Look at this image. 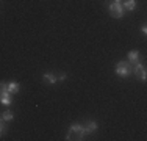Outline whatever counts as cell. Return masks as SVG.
Wrapping results in <instances>:
<instances>
[{
    "label": "cell",
    "instance_id": "cell-1",
    "mask_svg": "<svg viewBox=\"0 0 147 141\" xmlns=\"http://www.w3.org/2000/svg\"><path fill=\"white\" fill-rule=\"evenodd\" d=\"M85 129H83L80 124H72L71 129H69L67 135H66V140H83L85 138Z\"/></svg>",
    "mask_w": 147,
    "mask_h": 141
},
{
    "label": "cell",
    "instance_id": "cell-3",
    "mask_svg": "<svg viewBox=\"0 0 147 141\" xmlns=\"http://www.w3.org/2000/svg\"><path fill=\"white\" fill-rule=\"evenodd\" d=\"M116 74L121 75V77H128L130 75V66H128V63L119 61L116 64Z\"/></svg>",
    "mask_w": 147,
    "mask_h": 141
},
{
    "label": "cell",
    "instance_id": "cell-16",
    "mask_svg": "<svg viewBox=\"0 0 147 141\" xmlns=\"http://www.w3.org/2000/svg\"><path fill=\"white\" fill-rule=\"evenodd\" d=\"M141 30H142V33H144V35L147 33V27H146V24H144V25H142V28H141Z\"/></svg>",
    "mask_w": 147,
    "mask_h": 141
},
{
    "label": "cell",
    "instance_id": "cell-6",
    "mask_svg": "<svg viewBox=\"0 0 147 141\" xmlns=\"http://www.w3.org/2000/svg\"><path fill=\"white\" fill-rule=\"evenodd\" d=\"M83 129H85V133H91V132H94V130H97V122L89 121V122H86V125L83 127Z\"/></svg>",
    "mask_w": 147,
    "mask_h": 141
},
{
    "label": "cell",
    "instance_id": "cell-12",
    "mask_svg": "<svg viewBox=\"0 0 147 141\" xmlns=\"http://www.w3.org/2000/svg\"><path fill=\"white\" fill-rule=\"evenodd\" d=\"M138 77H139L141 80H146V77H147V72H146V69H142L141 72L138 74Z\"/></svg>",
    "mask_w": 147,
    "mask_h": 141
},
{
    "label": "cell",
    "instance_id": "cell-5",
    "mask_svg": "<svg viewBox=\"0 0 147 141\" xmlns=\"http://www.w3.org/2000/svg\"><path fill=\"white\" fill-rule=\"evenodd\" d=\"M42 79H44L45 83H50V85H53L55 82H57V75H55V74H52V72H45L44 75H42Z\"/></svg>",
    "mask_w": 147,
    "mask_h": 141
},
{
    "label": "cell",
    "instance_id": "cell-8",
    "mask_svg": "<svg viewBox=\"0 0 147 141\" xmlns=\"http://www.w3.org/2000/svg\"><path fill=\"white\" fill-rule=\"evenodd\" d=\"M124 9H128V11H133L136 8V0H125L124 5H122Z\"/></svg>",
    "mask_w": 147,
    "mask_h": 141
},
{
    "label": "cell",
    "instance_id": "cell-9",
    "mask_svg": "<svg viewBox=\"0 0 147 141\" xmlns=\"http://www.w3.org/2000/svg\"><path fill=\"white\" fill-rule=\"evenodd\" d=\"M2 118H3V121L9 122V121H13V118H14V115H13L11 111H3V113H2Z\"/></svg>",
    "mask_w": 147,
    "mask_h": 141
},
{
    "label": "cell",
    "instance_id": "cell-13",
    "mask_svg": "<svg viewBox=\"0 0 147 141\" xmlns=\"http://www.w3.org/2000/svg\"><path fill=\"white\" fill-rule=\"evenodd\" d=\"M66 77H67V75H66L64 72H59L57 75V80H66Z\"/></svg>",
    "mask_w": 147,
    "mask_h": 141
},
{
    "label": "cell",
    "instance_id": "cell-11",
    "mask_svg": "<svg viewBox=\"0 0 147 141\" xmlns=\"http://www.w3.org/2000/svg\"><path fill=\"white\" fill-rule=\"evenodd\" d=\"M142 69H144V66H142L141 63H136V64H135V69H133V70H135V74H136V75H138V74L141 72Z\"/></svg>",
    "mask_w": 147,
    "mask_h": 141
},
{
    "label": "cell",
    "instance_id": "cell-18",
    "mask_svg": "<svg viewBox=\"0 0 147 141\" xmlns=\"http://www.w3.org/2000/svg\"><path fill=\"white\" fill-rule=\"evenodd\" d=\"M114 2H117V3H121V0H114Z\"/></svg>",
    "mask_w": 147,
    "mask_h": 141
},
{
    "label": "cell",
    "instance_id": "cell-15",
    "mask_svg": "<svg viewBox=\"0 0 147 141\" xmlns=\"http://www.w3.org/2000/svg\"><path fill=\"white\" fill-rule=\"evenodd\" d=\"M3 132H5V125H3V124H0V138H2Z\"/></svg>",
    "mask_w": 147,
    "mask_h": 141
},
{
    "label": "cell",
    "instance_id": "cell-14",
    "mask_svg": "<svg viewBox=\"0 0 147 141\" xmlns=\"http://www.w3.org/2000/svg\"><path fill=\"white\" fill-rule=\"evenodd\" d=\"M5 91H6V83L0 82V94H2V93H5Z\"/></svg>",
    "mask_w": 147,
    "mask_h": 141
},
{
    "label": "cell",
    "instance_id": "cell-10",
    "mask_svg": "<svg viewBox=\"0 0 147 141\" xmlns=\"http://www.w3.org/2000/svg\"><path fill=\"white\" fill-rule=\"evenodd\" d=\"M138 56H139L138 50H131L130 54H128V61H138Z\"/></svg>",
    "mask_w": 147,
    "mask_h": 141
},
{
    "label": "cell",
    "instance_id": "cell-17",
    "mask_svg": "<svg viewBox=\"0 0 147 141\" xmlns=\"http://www.w3.org/2000/svg\"><path fill=\"white\" fill-rule=\"evenodd\" d=\"M0 124H3V118H2V116H0Z\"/></svg>",
    "mask_w": 147,
    "mask_h": 141
},
{
    "label": "cell",
    "instance_id": "cell-7",
    "mask_svg": "<svg viewBox=\"0 0 147 141\" xmlns=\"http://www.w3.org/2000/svg\"><path fill=\"white\" fill-rule=\"evenodd\" d=\"M6 91H8L9 94H14L19 91V83L16 82H11V83H6Z\"/></svg>",
    "mask_w": 147,
    "mask_h": 141
},
{
    "label": "cell",
    "instance_id": "cell-4",
    "mask_svg": "<svg viewBox=\"0 0 147 141\" xmlns=\"http://www.w3.org/2000/svg\"><path fill=\"white\" fill-rule=\"evenodd\" d=\"M11 94L8 93V91H5V93H2L0 94V104H3V105H9L11 104Z\"/></svg>",
    "mask_w": 147,
    "mask_h": 141
},
{
    "label": "cell",
    "instance_id": "cell-2",
    "mask_svg": "<svg viewBox=\"0 0 147 141\" xmlns=\"http://www.w3.org/2000/svg\"><path fill=\"white\" fill-rule=\"evenodd\" d=\"M110 14L116 19H121L124 16V8H122V3H117V2H113L110 5Z\"/></svg>",
    "mask_w": 147,
    "mask_h": 141
}]
</instances>
